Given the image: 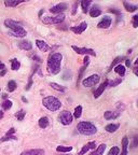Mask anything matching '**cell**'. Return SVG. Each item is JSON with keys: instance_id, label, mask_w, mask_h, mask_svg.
I'll return each mask as SVG.
<instances>
[{"instance_id": "obj_19", "label": "cell", "mask_w": 138, "mask_h": 155, "mask_svg": "<svg viewBox=\"0 0 138 155\" xmlns=\"http://www.w3.org/2000/svg\"><path fill=\"white\" fill-rule=\"evenodd\" d=\"M106 147H107L106 144L102 143L100 145H98V147L94 150L93 152L90 153L89 155H103V154H104V152H105V150H106Z\"/></svg>"}, {"instance_id": "obj_40", "label": "cell", "mask_w": 138, "mask_h": 155, "mask_svg": "<svg viewBox=\"0 0 138 155\" xmlns=\"http://www.w3.org/2000/svg\"><path fill=\"white\" fill-rule=\"evenodd\" d=\"M87 66H84L83 65V67H81V69H80V72H79V76H78V82H77V84H79V82L80 80H81L82 76H83V73H84V71H85V68H86Z\"/></svg>"}, {"instance_id": "obj_21", "label": "cell", "mask_w": 138, "mask_h": 155, "mask_svg": "<svg viewBox=\"0 0 138 155\" xmlns=\"http://www.w3.org/2000/svg\"><path fill=\"white\" fill-rule=\"evenodd\" d=\"M50 124V121H49V118L46 116H42V118H39V121H38V125H39L40 128H46Z\"/></svg>"}, {"instance_id": "obj_1", "label": "cell", "mask_w": 138, "mask_h": 155, "mask_svg": "<svg viewBox=\"0 0 138 155\" xmlns=\"http://www.w3.org/2000/svg\"><path fill=\"white\" fill-rule=\"evenodd\" d=\"M63 55L61 53H52L48 58V64H46V69L49 73L57 74L61 72V65H62Z\"/></svg>"}, {"instance_id": "obj_5", "label": "cell", "mask_w": 138, "mask_h": 155, "mask_svg": "<svg viewBox=\"0 0 138 155\" xmlns=\"http://www.w3.org/2000/svg\"><path fill=\"white\" fill-rule=\"evenodd\" d=\"M99 80H100V76L98 74H92V76H87L82 81V85L84 87H93L98 83Z\"/></svg>"}, {"instance_id": "obj_3", "label": "cell", "mask_w": 138, "mask_h": 155, "mask_svg": "<svg viewBox=\"0 0 138 155\" xmlns=\"http://www.w3.org/2000/svg\"><path fill=\"white\" fill-rule=\"evenodd\" d=\"M42 104L48 110L52 111V112H55V111L59 110L61 107H62V102L58 98L54 96H46L42 99Z\"/></svg>"}, {"instance_id": "obj_16", "label": "cell", "mask_w": 138, "mask_h": 155, "mask_svg": "<svg viewBox=\"0 0 138 155\" xmlns=\"http://www.w3.org/2000/svg\"><path fill=\"white\" fill-rule=\"evenodd\" d=\"M36 44H37V46H38V48H39L40 51H42V52H48L49 50L51 48L48 45V43L45 42V41H43V40L37 39L36 40Z\"/></svg>"}, {"instance_id": "obj_37", "label": "cell", "mask_w": 138, "mask_h": 155, "mask_svg": "<svg viewBox=\"0 0 138 155\" xmlns=\"http://www.w3.org/2000/svg\"><path fill=\"white\" fill-rule=\"evenodd\" d=\"M25 114H26V112L24 110H21V111H18V112L16 113V118L18 120V121H23L24 120V118H25Z\"/></svg>"}, {"instance_id": "obj_28", "label": "cell", "mask_w": 138, "mask_h": 155, "mask_svg": "<svg viewBox=\"0 0 138 155\" xmlns=\"http://www.w3.org/2000/svg\"><path fill=\"white\" fill-rule=\"evenodd\" d=\"M22 2H23L22 0H6V1H4V4H6L7 7H16Z\"/></svg>"}, {"instance_id": "obj_44", "label": "cell", "mask_w": 138, "mask_h": 155, "mask_svg": "<svg viewBox=\"0 0 138 155\" xmlns=\"http://www.w3.org/2000/svg\"><path fill=\"white\" fill-rule=\"evenodd\" d=\"M89 64H90V58H89V56H85L84 59H83V65L89 66Z\"/></svg>"}, {"instance_id": "obj_6", "label": "cell", "mask_w": 138, "mask_h": 155, "mask_svg": "<svg viewBox=\"0 0 138 155\" xmlns=\"http://www.w3.org/2000/svg\"><path fill=\"white\" fill-rule=\"evenodd\" d=\"M65 20V15L64 14H57L55 16H45L42 18V22L44 24H49V25H51V24H61V23L64 22Z\"/></svg>"}, {"instance_id": "obj_46", "label": "cell", "mask_w": 138, "mask_h": 155, "mask_svg": "<svg viewBox=\"0 0 138 155\" xmlns=\"http://www.w3.org/2000/svg\"><path fill=\"white\" fill-rule=\"evenodd\" d=\"M133 145H134V148L138 147V135L136 136L135 138H134V142H133Z\"/></svg>"}, {"instance_id": "obj_17", "label": "cell", "mask_w": 138, "mask_h": 155, "mask_svg": "<svg viewBox=\"0 0 138 155\" xmlns=\"http://www.w3.org/2000/svg\"><path fill=\"white\" fill-rule=\"evenodd\" d=\"M9 35H10V36H13V37H16V38H24V37H26L27 31H26L24 28H21V29H18V30H14V31L10 30Z\"/></svg>"}, {"instance_id": "obj_33", "label": "cell", "mask_w": 138, "mask_h": 155, "mask_svg": "<svg viewBox=\"0 0 138 155\" xmlns=\"http://www.w3.org/2000/svg\"><path fill=\"white\" fill-rule=\"evenodd\" d=\"M122 81H123V80H122L121 78H119V79H116V80H112V81H109L108 82V86H110V87H116V86H118L119 84H121Z\"/></svg>"}, {"instance_id": "obj_7", "label": "cell", "mask_w": 138, "mask_h": 155, "mask_svg": "<svg viewBox=\"0 0 138 155\" xmlns=\"http://www.w3.org/2000/svg\"><path fill=\"white\" fill-rule=\"evenodd\" d=\"M71 48H72V50L76 52V53L81 54V55H85V56H89V55H91V56H96L95 51H94V50H92V48H79V46H76V45H72Z\"/></svg>"}, {"instance_id": "obj_32", "label": "cell", "mask_w": 138, "mask_h": 155, "mask_svg": "<svg viewBox=\"0 0 138 155\" xmlns=\"http://www.w3.org/2000/svg\"><path fill=\"white\" fill-rule=\"evenodd\" d=\"M11 67H12V70H14V71L18 70V69H20V67H21L20 62H18L16 58L11 59Z\"/></svg>"}, {"instance_id": "obj_36", "label": "cell", "mask_w": 138, "mask_h": 155, "mask_svg": "<svg viewBox=\"0 0 138 155\" xmlns=\"http://www.w3.org/2000/svg\"><path fill=\"white\" fill-rule=\"evenodd\" d=\"M119 153H120V149L118 147H112L107 155H119Z\"/></svg>"}, {"instance_id": "obj_20", "label": "cell", "mask_w": 138, "mask_h": 155, "mask_svg": "<svg viewBox=\"0 0 138 155\" xmlns=\"http://www.w3.org/2000/svg\"><path fill=\"white\" fill-rule=\"evenodd\" d=\"M128 138L126 136H124L123 139H122V152L121 155H127V147H128Z\"/></svg>"}, {"instance_id": "obj_29", "label": "cell", "mask_w": 138, "mask_h": 155, "mask_svg": "<svg viewBox=\"0 0 138 155\" xmlns=\"http://www.w3.org/2000/svg\"><path fill=\"white\" fill-rule=\"evenodd\" d=\"M123 59H125V57H124V56H118V57H116V58L113 59V62H112V64H111V66H110V70H111V69H113V68L116 67V66L120 65V62H121Z\"/></svg>"}, {"instance_id": "obj_55", "label": "cell", "mask_w": 138, "mask_h": 155, "mask_svg": "<svg viewBox=\"0 0 138 155\" xmlns=\"http://www.w3.org/2000/svg\"><path fill=\"white\" fill-rule=\"evenodd\" d=\"M42 14H43V10H41V11L39 12V16H41Z\"/></svg>"}, {"instance_id": "obj_48", "label": "cell", "mask_w": 138, "mask_h": 155, "mask_svg": "<svg viewBox=\"0 0 138 155\" xmlns=\"http://www.w3.org/2000/svg\"><path fill=\"white\" fill-rule=\"evenodd\" d=\"M131 60L130 59H125V67H131Z\"/></svg>"}, {"instance_id": "obj_39", "label": "cell", "mask_w": 138, "mask_h": 155, "mask_svg": "<svg viewBox=\"0 0 138 155\" xmlns=\"http://www.w3.org/2000/svg\"><path fill=\"white\" fill-rule=\"evenodd\" d=\"M9 140H17V138L15 136H6V137H3V138L0 139L1 142H6V141H9Z\"/></svg>"}, {"instance_id": "obj_56", "label": "cell", "mask_w": 138, "mask_h": 155, "mask_svg": "<svg viewBox=\"0 0 138 155\" xmlns=\"http://www.w3.org/2000/svg\"><path fill=\"white\" fill-rule=\"evenodd\" d=\"M136 65H138V57L136 58V60H135V66H136Z\"/></svg>"}, {"instance_id": "obj_11", "label": "cell", "mask_w": 138, "mask_h": 155, "mask_svg": "<svg viewBox=\"0 0 138 155\" xmlns=\"http://www.w3.org/2000/svg\"><path fill=\"white\" fill-rule=\"evenodd\" d=\"M108 82H109V80H105V82H103L102 84L97 87V90L94 92V98H98V97H100V95L104 93V90H106V87L108 86Z\"/></svg>"}, {"instance_id": "obj_47", "label": "cell", "mask_w": 138, "mask_h": 155, "mask_svg": "<svg viewBox=\"0 0 138 155\" xmlns=\"http://www.w3.org/2000/svg\"><path fill=\"white\" fill-rule=\"evenodd\" d=\"M133 72H134V74L136 76H138V65H136L135 67L133 68Z\"/></svg>"}, {"instance_id": "obj_58", "label": "cell", "mask_w": 138, "mask_h": 155, "mask_svg": "<svg viewBox=\"0 0 138 155\" xmlns=\"http://www.w3.org/2000/svg\"><path fill=\"white\" fill-rule=\"evenodd\" d=\"M0 64H1V62H0Z\"/></svg>"}, {"instance_id": "obj_52", "label": "cell", "mask_w": 138, "mask_h": 155, "mask_svg": "<svg viewBox=\"0 0 138 155\" xmlns=\"http://www.w3.org/2000/svg\"><path fill=\"white\" fill-rule=\"evenodd\" d=\"M7 97H8V95H7V94H3V95H2V98L6 99V100H7Z\"/></svg>"}, {"instance_id": "obj_22", "label": "cell", "mask_w": 138, "mask_h": 155, "mask_svg": "<svg viewBox=\"0 0 138 155\" xmlns=\"http://www.w3.org/2000/svg\"><path fill=\"white\" fill-rule=\"evenodd\" d=\"M119 127H120V124H108L107 126L105 127V129H106V131L107 133H110V134H112V133H116L117 130L119 129Z\"/></svg>"}, {"instance_id": "obj_13", "label": "cell", "mask_w": 138, "mask_h": 155, "mask_svg": "<svg viewBox=\"0 0 138 155\" xmlns=\"http://www.w3.org/2000/svg\"><path fill=\"white\" fill-rule=\"evenodd\" d=\"M20 155H44V150H42V149L26 150V151L21 153Z\"/></svg>"}, {"instance_id": "obj_51", "label": "cell", "mask_w": 138, "mask_h": 155, "mask_svg": "<svg viewBox=\"0 0 138 155\" xmlns=\"http://www.w3.org/2000/svg\"><path fill=\"white\" fill-rule=\"evenodd\" d=\"M6 73H7V70H6V69H4V70H2V71H1V72H0V76H3Z\"/></svg>"}, {"instance_id": "obj_45", "label": "cell", "mask_w": 138, "mask_h": 155, "mask_svg": "<svg viewBox=\"0 0 138 155\" xmlns=\"http://www.w3.org/2000/svg\"><path fill=\"white\" fill-rule=\"evenodd\" d=\"M15 133V128H11L10 130H8L6 134V136H13V134Z\"/></svg>"}, {"instance_id": "obj_42", "label": "cell", "mask_w": 138, "mask_h": 155, "mask_svg": "<svg viewBox=\"0 0 138 155\" xmlns=\"http://www.w3.org/2000/svg\"><path fill=\"white\" fill-rule=\"evenodd\" d=\"M31 85H32V79H31V76H30V78H29V82L27 83V85H26L25 90H29L31 88Z\"/></svg>"}, {"instance_id": "obj_30", "label": "cell", "mask_w": 138, "mask_h": 155, "mask_svg": "<svg viewBox=\"0 0 138 155\" xmlns=\"http://www.w3.org/2000/svg\"><path fill=\"white\" fill-rule=\"evenodd\" d=\"M56 151L57 152H61V153H68L72 151V147H65V145H58L56 148Z\"/></svg>"}, {"instance_id": "obj_50", "label": "cell", "mask_w": 138, "mask_h": 155, "mask_svg": "<svg viewBox=\"0 0 138 155\" xmlns=\"http://www.w3.org/2000/svg\"><path fill=\"white\" fill-rule=\"evenodd\" d=\"M4 68H6V66H4V64H2V62H1V64H0V69H1V71L4 70Z\"/></svg>"}, {"instance_id": "obj_57", "label": "cell", "mask_w": 138, "mask_h": 155, "mask_svg": "<svg viewBox=\"0 0 138 155\" xmlns=\"http://www.w3.org/2000/svg\"><path fill=\"white\" fill-rule=\"evenodd\" d=\"M137 108H138V99H137Z\"/></svg>"}, {"instance_id": "obj_35", "label": "cell", "mask_w": 138, "mask_h": 155, "mask_svg": "<svg viewBox=\"0 0 138 155\" xmlns=\"http://www.w3.org/2000/svg\"><path fill=\"white\" fill-rule=\"evenodd\" d=\"M13 106V102L11 100H4V101L1 104V107H2L3 110H9V109H11V107Z\"/></svg>"}, {"instance_id": "obj_8", "label": "cell", "mask_w": 138, "mask_h": 155, "mask_svg": "<svg viewBox=\"0 0 138 155\" xmlns=\"http://www.w3.org/2000/svg\"><path fill=\"white\" fill-rule=\"evenodd\" d=\"M68 9V4L65 2H62V3H58L56 6L52 7L50 9V12L51 13H54V14H63V12L66 11Z\"/></svg>"}, {"instance_id": "obj_15", "label": "cell", "mask_w": 138, "mask_h": 155, "mask_svg": "<svg viewBox=\"0 0 138 155\" xmlns=\"http://www.w3.org/2000/svg\"><path fill=\"white\" fill-rule=\"evenodd\" d=\"M120 114H121L120 111H106L104 113V118L106 120H114V118H118Z\"/></svg>"}, {"instance_id": "obj_14", "label": "cell", "mask_w": 138, "mask_h": 155, "mask_svg": "<svg viewBox=\"0 0 138 155\" xmlns=\"http://www.w3.org/2000/svg\"><path fill=\"white\" fill-rule=\"evenodd\" d=\"M18 48H21V50H24V51H30L31 48H32V44H31L30 41H28V40H22V41H20L18 42Z\"/></svg>"}, {"instance_id": "obj_41", "label": "cell", "mask_w": 138, "mask_h": 155, "mask_svg": "<svg viewBox=\"0 0 138 155\" xmlns=\"http://www.w3.org/2000/svg\"><path fill=\"white\" fill-rule=\"evenodd\" d=\"M109 12H111V13H113V14L118 15V16H121L122 15L121 11H119V10H117V9H109Z\"/></svg>"}, {"instance_id": "obj_54", "label": "cell", "mask_w": 138, "mask_h": 155, "mask_svg": "<svg viewBox=\"0 0 138 155\" xmlns=\"http://www.w3.org/2000/svg\"><path fill=\"white\" fill-rule=\"evenodd\" d=\"M22 100H23V101H24V102H27V99H26L25 97H23V98H22Z\"/></svg>"}, {"instance_id": "obj_53", "label": "cell", "mask_w": 138, "mask_h": 155, "mask_svg": "<svg viewBox=\"0 0 138 155\" xmlns=\"http://www.w3.org/2000/svg\"><path fill=\"white\" fill-rule=\"evenodd\" d=\"M2 118H3V112L2 111H0V120H1Z\"/></svg>"}, {"instance_id": "obj_27", "label": "cell", "mask_w": 138, "mask_h": 155, "mask_svg": "<svg viewBox=\"0 0 138 155\" xmlns=\"http://www.w3.org/2000/svg\"><path fill=\"white\" fill-rule=\"evenodd\" d=\"M50 86H51L53 90H57V92H61V93H64V92L66 90V88L64 87V86L57 84V83H54V82H51V83H50Z\"/></svg>"}, {"instance_id": "obj_10", "label": "cell", "mask_w": 138, "mask_h": 155, "mask_svg": "<svg viewBox=\"0 0 138 155\" xmlns=\"http://www.w3.org/2000/svg\"><path fill=\"white\" fill-rule=\"evenodd\" d=\"M111 23H112V20H111V17L109 16H104L103 17V20L97 24V27L100 29H107L109 28L110 26H111Z\"/></svg>"}, {"instance_id": "obj_18", "label": "cell", "mask_w": 138, "mask_h": 155, "mask_svg": "<svg viewBox=\"0 0 138 155\" xmlns=\"http://www.w3.org/2000/svg\"><path fill=\"white\" fill-rule=\"evenodd\" d=\"M96 147V142L95 141H92V142H89V143H86L84 145V147L82 148L81 151L79 152V155H84L86 152H89V150L91 149H95Z\"/></svg>"}, {"instance_id": "obj_49", "label": "cell", "mask_w": 138, "mask_h": 155, "mask_svg": "<svg viewBox=\"0 0 138 155\" xmlns=\"http://www.w3.org/2000/svg\"><path fill=\"white\" fill-rule=\"evenodd\" d=\"M32 58H34L35 60H37V62H41V58H40L39 56H37V55H34V56H32Z\"/></svg>"}, {"instance_id": "obj_26", "label": "cell", "mask_w": 138, "mask_h": 155, "mask_svg": "<svg viewBox=\"0 0 138 155\" xmlns=\"http://www.w3.org/2000/svg\"><path fill=\"white\" fill-rule=\"evenodd\" d=\"M100 14H102V11H100L97 7H93V8L90 10V16L91 17H98Z\"/></svg>"}, {"instance_id": "obj_2", "label": "cell", "mask_w": 138, "mask_h": 155, "mask_svg": "<svg viewBox=\"0 0 138 155\" xmlns=\"http://www.w3.org/2000/svg\"><path fill=\"white\" fill-rule=\"evenodd\" d=\"M77 130L78 133H80L81 135L84 136H92L95 135L97 133V127L91 123V122H79L78 125H77Z\"/></svg>"}, {"instance_id": "obj_31", "label": "cell", "mask_w": 138, "mask_h": 155, "mask_svg": "<svg viewBox=\"0 0 138 155\" xmlns=\"http://www.w3.org/2000/svg\"><path fill=\"white\" fill-rule=\"evenodd\" d=\"M17 85H16V82L13 81V80H11V81L8 82V86H7V90H9V92H14L15 90H16Z\"/></svg>"}, {"instance_id": "obj_24", "label": "cell", "mask_w": 138, "mask_h": 155, "mask_svg": "<svg viewBox=\"0 0 138 155\" xmlns=\"http://www.w3.org/2000/svg\"><path fill=\"white\" fill-rule=\"evenodd\" d=\"M123 6L127 12H135L138 9V7L136 6V4H132V3H128V2H126V1H124L123 2Z\"/></svg>"}, {"instance_id": "obj_25", "label": "cell", "mask_w": 138, "mask_h": 155, "mask_svg": "<svg viewBox=\"0 0 138 155\" xmlns=\"http://www.w3.org/2000/svg\"><path fill=\"white\" fill-rule=\"evenodd\" d=\"M91 3H92L91 0H82L81 2H80L83 13H87V11H89V7H90Z\"/></svg>"}, {"instance_id": "obj_9", "label": "cell", "mask_w": 138, "mask_h": 155, "mask_svg": "<svg viewBox=\"0 0 138 155\" xmlns=\"http://www.w3.org/2000/svg\"><path fill=\"white\" fill-rule=\"evenodd\" d=\"M4 26L8 27L9 29H11V31L18 30V29L23 28L20 23L15 22V21H13V20H6L4 21Z\"/></svg>"}, {"instance_id": "obj_43", "label": "cell", "mask_w": 138, "mask_h": 155, "mask_svg": "<svg viewBox=\"0 0 138 155\" xmlns=\"http://www.w3.org/2000/svg\"><path fill=\"white\" fill-rule=\"evenodd\" d=\"M78 4H79V3L78 2H76L75 3V4H73V7H72V11H71V14L72 15H75L77 13V8H78Z\"/></svg>"}, {"instance_id": "obj_23", "label": "cell", "mask_w": 138, "mask_h": 155, "mask_svg": "<svg viewBox=\"0 0 138 155\" xmlns=\"http://www.w3.org/2000/svg\"><path fill=\"white\" fill-rule=\"evenodd\" d=\"M125 71H126V67H125V66H123V65H121V64L114 67V72H116V73H118L120 76H124V74H125Z\"/></svg>"}, {"instance_id": "obj_4", "label": "cell", "mask_w": 138, "mask_h": 155, "mask_svg": "<svg viewBox=\"0 0 138 155\" xmlns=\"http://www.w3.org/2000/svg\"><path fill=\"white\" fill-rule=\"evenodd\" d=\"M58 121L62 123L63 125H65V126H67V125H70L71 123H72L73 121V115L71 114V112H69V111L67 110H64L62 111V112L59 113L58 115Z\"/></svg>"}, {"instance_id": "obj_34", "label": "cell", "mask_w": 138, "mask_h": 155, "mask_svg": "<svg viewBox=\"0 0 138 155\" xmlns=\"http://www.w3.org/2000/svg\"><path fill=\"white\" fill-rule=\"evenodd\" d=\"M82 115V107L81 106H78L75 109V112H73V118H80Z\"/></svg>"}, {"instance_id": "obj_38", "label": "cell", "mask_w": 138, "mask_h": 155, "mask_svg": "<svg viewBox=\"0 0 138 155\" xmlns=\"http://www.w3.org/2000/svg\"><path fill=\"white\" fill-rule=\"evenodd\" d=\"M132 25L134 28H137L138 27V14H135L132 17Z\"/></svg>"}, {"instance_id": "obj_12", "label": "cell", "mask_w": 138, "mask_h": 155, "mask_svg": "<svg viewBox=\"0 0 138 155\" xmlns=\"http://www.w3.org/2000/svg\"><path fill=\"white\" fill-rule=\"evenodd\" d=\"M86 28H87V23H86V22H82L81 24H80V25L73 26V27H71L70 30L73 31L75 34L80 35V34H82V32H83V31H84Z\"/></svg>"}]
</instances>
